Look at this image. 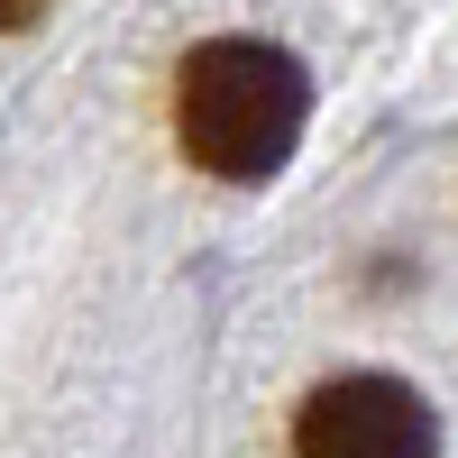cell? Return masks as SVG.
I'll return each instance as SVG.
<instances>
[{"label": "cell", "mask_w": 458, "mask_h": 458, "mask_svg": "<svg viewBox=\"0 0 458 458\" xmlns=\"http://www.w3.org/2000/svg\"><path fill=\"white\" fill-rule=\"evenodd\" d=\"M302 120H312V73L266 37H211L174 73V138L220 183H266L302 147Z\"/></svg>", "instance_id": "1"}, {"label": "cell", "mask_w": 458, "mask_h": 458, "mask_svg": "<svg viewBox=\"0 0 458 458\" xmlns=\"http://www.w3.org/2000/svg\"><path fill=\"white\" fill-rule=\"evenodd\" d=\"M293 458H440V412L403 376H330L293 412Z\"/></svg>", "instance_id": "2"}]
</instances>
